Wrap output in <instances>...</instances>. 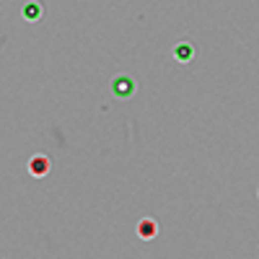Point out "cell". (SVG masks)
<instances>
[{"mask_svg":"<svg viewBox=\"0 0 259 259\" xmlns=\"http://www.w3.org/2000/svg\"><path fill=\"white\" fill-rule=\"evenodd\" d=\"M138 91V83L133 75H114L112 78V94L117 99H130V96H135Z\"/></svg>","mask_w":259,"mask_h":259,"instance_id":"1","label":"cell"},{"mask_svg":"<svg viewBox=\"0 0 259 259\" xmlns=\"http://www.w3.org/2000/svg\"><path fill=\"white\" fill-rule=\"evenodd\" d=\"M194 55H197V50H194L192 41H179V45L174 47V60H177V62H182V65L192 62V60H194Z\"/></svg>","mask_w":259,"mask_h":259,"instance_id":"2","label":"cell"},{"mask_svg":"<svg viewBox=\"0 0 259 259\" xmlns=\"http://www.w3.org/2000/svg\"><path fill=\"white\" fill-rule=\"evenodd\" d=\"M21 13H24V18L29 21V24H36V21H41V16H45V6H41L39 0H29Z\"/></svg>","mask_w":259,"mask_h":259,"instance_id":"3","label":"cell"},{"mask_svg":"<svg viewBox=\"0 0 259 259\" xmlns=\"http://www.w3.org/2000/svg\"><path fill=\"white\" fill-rule=\"evenodd\" d=\"M29 171H31V174L34 177H47L50 174V158L47 156H34L31 161H29Z\"/></svg>","mask_w":259,"mask_h":259,"instance_id":"4","label":"cell"},{"mask_svg":"<svg viewBox=\"0 0 259 259\" xmlns=\"http://www.w3.org/2000/svg\"><path fill=\"white\" fill-rule=\"evenodd\" d=\"M156 233H158V223L153 218H143L138 223V236H140V239L150 241V239H156Z\"/></svg>","mask_w":259,"mask_h":259,"instance_id":"5","label":"cell"}]
</instances>
